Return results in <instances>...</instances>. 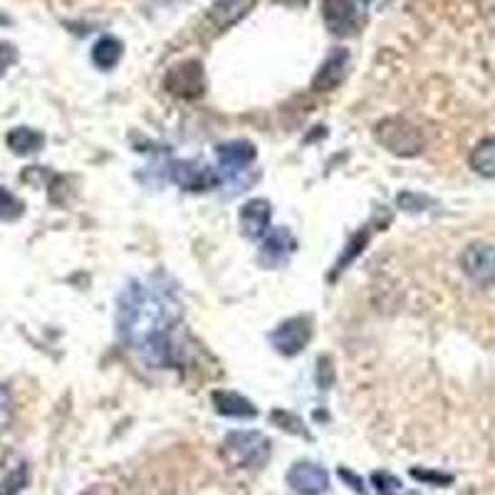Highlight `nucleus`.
I'll list each match as a JSON object with an SVG mask.
<instances>
[{
  "label": "nucleus",
  "mask_w": 495,
  "mask_h": 495,
  "mask_svg": "<svg viewBox=\"0 0 495 495\" xmlns=\"http://www.w3.org/2000/svg\"><path fill=\"white\" fill-rule=\"evenodd\" d=\"M178 320H181L178 302L161 287L131 283L119 295V335L157 369L176 364V345L171 335Z\"/></svg>",
  "instance_id": "nucleus-1"
},
{
  "label": "nucleus",
  "mask_w": 495,
  "mask_h": 495,
  "mask_svg": "<svg viewBox=\"0 0 495 495\" xmlns=\"http://www.w3.org/2000/svg\"><path fill=\"white\" fill-rule=\"evenodd\" d=\"M374 139L394 157H418L426 147L421 129L414 127L409 119L386 117L374 127Z\"/></svg>",
  "instance_id": "nucleus-2"
},
{
  "label": "nucleus",
  "mask_w": 495,
  "mask_h": 495,
  "mask_svg": "<svg viewBox=\"0 0 495 495\" xmlns=\"http://www.w3.org/2000/svg\"><path fill=\"white\" fill-rule=\"evenodd\" d=\"M270 438L260 431H230L223 441V455L236 468H263L270 461Z\"/></svg>",
  "instance_id": "nucleus-3"
},
{
  "label": "nucleus",
  "mask_w": 495,
  "mask_h": 495,
  "mask_svg": "<svg viewBox=\"0 0 495 495\" xmlns=\"http://www.w3.org/2000/svg\"><path fill=\"white\" fill-rule=\"evenodd\" d=\"M310 337H312V320L310 317H290L270 332V345L275 346L277 355L295 356L305 349Z\"/></svg>",
  "instance_id": "nucleus-4"
},
{
  "label": "nucleus",
  "mask_w": 495,
  "mask_h": 495,
  "mask_svg": "<svg viewBox=\"0 0 495 495\" xmlns=\"http://www.w3.org/2000/svg\"><path fill=\"white\" fill-rule=\"evenodd\" d=\"M164 87L184 99H196L206 92V77H203V68L196 59H188L181 65H174L164 77Z\"/></svg>",
  "instance_id": "nucleus-5"
},
{
  "label": "nucleus",
  "mask_w": 495,
  "mask_h": 495,
  "mask_svg": "<svg viewBox=\"0 0 495 495\" xmlns=\"http://www.w3.org/2000/svg\"><path fill=\"white\" fill-rule=\"evenodd\" d=\"M461 267L478 287H495V246L471 243L461 253Z\"/></svg>",
  "instance_id": "nucleus-6"
},
{
  "label": "nucleus",
  "mask_w": 495,
  "mask_h": 495,
  "mask_svg": "<svg viewBox=\"0 0 495 495\" xmlns=\"http://www.w3.org/2000/svg\"><path fill=\"white\" fill-rule=\"evenodd\" d=\"M287 485L295 495H325L329 490V475L312 461H297L287 471Z\"/></svg>",
  "instance_id": "nucleus-7"
},
{
  "label": "nucleus",
  "mask_w": 495,
  "mask_h": 495,
  "mask_svg": "<svg viewBox=\"0 0 495 495\" xmlns=\"http://www.w3.org/2000/svg\"><path fill=\"white\" fill-rule=\"evenodd\" d=\"M168 171H171V181L186 191H208V188H216L220 181L213 168L198 161H174Z\"/></svg>",
  "instance_id": "nucleus-8"
},
{
  "label": "nucleus",
  "mask_w": 495,
  "mask_h": 495,
  "mask_svg": "<svg viewBox=\"0 0 495 495\" xmlns=\"http://www.w3.org/2000/svg\"><path fill=\"white\" fill-rule=\"evenodd\" d=\"M322 18L332 35H355L359 28V15L352 0H325L322 3Z\"/></svg>",
  "instance_id": "nucleus-9"
},
{
  "label": "nucleus",
  "mask_w": 495,
  "mask_h": 495,
  "mask_svg": "<svg viewBox=\"0 0 495 495\" xmlns=\"http://www.w3.org/2000/svg\"><path fill=\"white\" fill-rule=\"evenodd\" d=\"M270 216H273V208L266 198H253L248 201L246 206L240 208V228H243V236L250 240H266L270 233Z\"/></svg>",
  "instance_id": "nucleus-10"
},
{
  "label": "nucleus",
  "mask_w": 495,
  "mask_h": 495,
  "mask_svg": "<svg viewBox=\"0 0 495 495\" xmlns=\"http://www.w3.org/2000/svg\"><path fill=\"white\" fill-rule=\"evenodd\" d=\"M346 62H349V52L345 48L332 50L317 69L315 79H312V89L315 92H332L335 87H339V82L345 79Z\"/></svg>",
  "instance_id": "nucleus-11"
},
{
  "label": "nucleus",
  "mask_w": 495,
  "mask_h": 495,
  "mask_svg": "<svg viewBox=\"0 0 495 495\" xmlns=\"http://www.w3.org/2000/svg\"><path fill=\"white\" fill-rule=\"evenodd\" d=\"M218 161H220V166L230 171V174H240V171H246L253 161H256L257 151L256 147L250 144V141H243V139H238V141H226V144H218L216 147Z\"/></svg>",
  "instance_id": "nucleus-12"
},
{
  "label": "nucleus",
  "mask_w": 495,
  "mask_h": 495,
  "mask_svg": "<svg viewBox=\"0 0 495 495\" xmlns=\"http://www.w3.org/2000/svg\"><path fill=\"white\" fill-rule=\"evenodd\" d=\"M213 406L220 416L228 418H256V404L238 392H213Z\"/></svg>",
  "instance_id": "nucleus-13"
},
{
  "label": "nucleus",
  "mask_w": 495,
  "mask_h": 495,
  "mask_svg": "<svg viewBox=\"0 0 495 495\" xmlns=\"http://www.w3.org/2000/svg\"><path fill=\"white\" fill-rule=\"evenodd\" d=\"M250 8H253V0H218L216 5L208 10V20L218 30H226L236 25L238 20L246 18Z\"/></svg>",
  "instance_id": "nucleus-14"
},
{
  "label": "nucleus",
  "mask_w": 495,
  "mask_h": 495,
  "mask_svg": "<svg viewBox=\"0 0 495 495\" xmlns=\"http://www.w3.org/2000/svg\"><path fill=\"white\" fill-rule=\"evenodd\" d=\"M5 141H8V147L13 154L30 157V154H35V151H40V148H42V144H45V137L40 134L38 129L15 127V129H10Z\"/></svg>",
  "instance_id": "nucleus-15"
},
{
  "label": "nucleus",
  "mask_w": 495,
  "mask_h": 495,
  "mask_svg": "<svg viewBox=\"0 0 495 495\" xmlns=\"http://www.w3.org/2000/svg\"><path fill=\"white\" fill-rule=\"evenodd\" d=\"M122 42L112 35H104V38L97 40V45L92 48V62L97 65L99 69H112L117 68L119 59H122Z\"/></svg>",
  "instance_id": "nucleus-16"
},
{
  "label": "nucleus",
  "mask_w": 495,
  "mask_h": 495,
  "mask_svg": "<svg viewBox=\"0 0 495 495\" xmlns=\"http://www.w3.org/2000/svg\"><path fill=\"white\" fill-rule=\"evenodd\" d=\"M471 168L485 178H495V137L478 141L471 151Z\"/></svg>",
  "instance_id": "nucleus-17"
},
{
  "label": "nucleus",
  "mask_w": 495,
  "mask_h": 495,
  "mask_svg": "<svg viewBox=\"0 0 495 495\" xmlns=\"http://www.w3.org/2000/svg\"><path fill=\"white\" fill-rule=\"evenodd\" d=\"M292 250H295V240L287 230H270L263 240V253L273 256L275 260H283L285 253H292Z\"/></svg>",
  "instance_id": "nucleus-18"
},
{
  "label": "nucleus",
  "mask_w": 495,
  "mask_h": 495,
  "mask_svg": "<svg viewBox=\"0 0 495 495\" xmlns=\"http://www.w3.org/2000/svg\"><path fill=\"white\" fill-rule=\"evenodd\" d=\"M25 483H28V468L25 464H18L0 478V495H18Z\"/></svg>",
  "instance_id": "nucleus-19"
},
{
  "label": "nucleus",
  "mask_w": 495,
  "mask_h": 495,
  "mask_svg": "<svg viewBox=\"0 0 495 495\" xmlns=\"http://www.w3.org/2000/svg\"><path fill=\"white\" fill-rule=\"evenodd\" d=\"M22 213H25L22 201L15 194H10L5 186H0V220L10 223V220H18Z\"/></svg>",
  "instance_id": "nucleus-20"
},
{
  "label": "nucleus",
  "mask_w": 495,
  "mask_h": 495,
  "mask_svg": "<svg viewBox=\"0 0 495 495\" xmlns=\"http://www.w3.org/2000/svg\"><path fill=\"white\" fill-rule=\"evenodd\" d=\"M366 240H369V233H366V230L364 233H356V236H352V240L346 243V250L342 253V256H339V260H337L335 275L337 273H342V270H345V267L349 266V263H352V260H355V257L359 256L362 250H364Z\"/></svg>",
  "instance_id": "nucleus-21"
},
{
  "label": "nucleus",
  "mask_w": 495,
  "mask_h": 495,
  "mask_svg": "<svg viewBox=\"0 0 495 495\" xmlns=\"http://www.w3.org/2000/svg\"><path fill=\"white\" fill-rule=\"evenodd\" d=\"M270 418H273V424H277V428H285L287 434L305 436V438H310L305 424H302L295 414H290V411H280V409H277V411L270 414Z\"/></svg>",
  "instance_id": "nucleus-22"
},
{
  "label": "nucleus",
  "mask_w": 495,
  "mask_h": 495,
  "mask_svg": "<svg viewBox=\"0 0 495 495\" xmlns=\"http://www.w3.org/2000/svg\"><path fill=\"white\" fill-rule=\"evenodd\" d=\"M372 483H374V488L382 495L401 493V481L394 473H389V471H374L372 473Z\"/></svg>",
  "instance_id": "nucleus-23"
},
{
  "label": "nucleus",
  "mask_w": 495,
  "mask_h": 495,
  "mask_svg": "<svg viewBox=\"0 0 495 495\" xmlns=\"http://www.w3.org/2000/svg\"><path fill=\"white\" fill-rule=\"evenodd\" d=\"M396 203L399 208H404L409 213H416V211H426V206H434V201L428 196H421V194H414V191H404L396 196Z\"/></svg>",
  "instance_id": "nucleus-24"
},
{
  "label": "nucleus",
  "mask_w": 495,
  "mask_h": 495,
  "mask_svg": "<svg viewBox=\"0 0 495 495\" xmlns=\"http://www.w3.org/2000/svg\"><path fill=\"white\" fill-rule=\"evenodd\" d=\"M13 424V399L5 386L0 384V434H5Z\"/></svg>",
  "instance_id": "nucleus-25"
},
{
  "label": "nucleus",
  "mask_w": 495,
  "mask_h": 495,
  "mask_svg": "<svg viewBox=\"0 0 495 495\" xmlns=\"http://www.w3.org/2000/svg\"><path fill=\"white\" fill-rule=\"evenodd\" d=\"M411 475H414L416 481L428 485H448L454 481V475L441 473V471H426V468H411Z\"/></svg>",
  "instance_id": "nucleus-26"
},
{
  "label": "nucleus",
  "mask_w": 495,
  "mask_h": 495,
  "mask_svg": "<svg viewBox=\"0 0 495 495\" xmlns=\"http://www.w3.org/2000/svg\"><path fill=\"white\" fill-rule=\"evenodd\" d=\"M339 478H345V481H349V485L355 488L356 493H364V483H362V478H356L352 471H346V468H339Z\"/></svg>",
  "instance_id": "nucleus-27"
},
{
  "label": "nucleus",
  "mask_w": 495,
  "mask_h": 495,
  "mask_svg": "<svg viewBox=\"0 0 495 495\" xmlns=\"http://www.w3.org/2000/svg\"><path fill=\"white\" fill-rule=\"evenodd\" d=\"M13 59H15V50H13V45H0V72L8 68Z\"/></svg>",
  "instance_id": "nucleus-28"
},
{
  "label": "nucleus",
  "mask_w": 495,
  "mask_h": 495,
  "mask_svg": "<svg viewBox=\"0 0 495 495\" xmlns=\"http://www.w3.org/2000/svg\"><path fill=\"white\" fill-rule=\"evenodd\" d=\"M280 3H290V5H300V3H307V0H280Z\"/></svg>",
  "instance_id": "nucleus-29"
},
{
  "label": "nucleus",
  "mask_w": 495,
  "mask_h": 495,
  "mask_svg": "<svg viewBox=\"0 0 495 495\" xmlns=\"http://www.w3.org/2000/svg\"><path fill=\"white\" fill-rule=\"evenodd\" d=\"M362 3H364V5H366V3H369V0H362Z\"/></svg>",
  "instance_id": "nucleus-30"
}]
</instances>
